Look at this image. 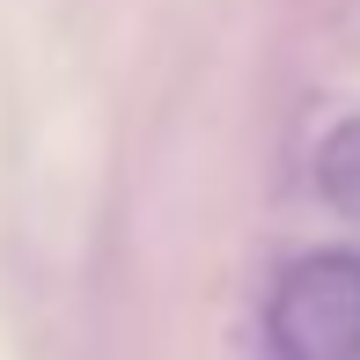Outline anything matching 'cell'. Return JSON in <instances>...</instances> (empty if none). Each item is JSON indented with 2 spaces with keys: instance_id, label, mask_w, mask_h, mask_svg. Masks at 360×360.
<instances>
[{
  "instance_id": "1",
  "label": "cell",
  "mask_w": 360,
  "mask_h": 360,
  "mask_svg": "<svg viewBox=\"0 0 360 360\" xmlns=\"http://www.w3.org/2000/svg\"><path fill=\"white\" fill-rule=\"evenodd\" d=\"M272 360H360V257L302 250L265 294Z\"/></svg>"
},
{
  "instance_id": "2",
  "label": "cell",
  "mask_w": 360,
  "mask_h": 360,
  "mask_svg": "<svg viewBox=\"0 0 360 360\" xmlns=\"http://www.w3.org/2000/svg\"><path fill=\"white\" fill-rule=\"evenodd\" d=\"M316 184H323V199H331L338 214H360V118H346L331 140H323Z\"/></svg>"
}]
</instances>
